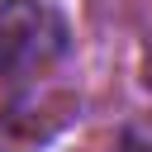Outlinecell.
Wrapping results in <instances>:
<instances>
[{"mask_svg": "<svg viewBox=\"0 0 152 152\" xmlns=\"http://www.w3.org/2000/svg\"><path fill=\"white\" fill-rule=\"evenodd\" d=\"M62 19L48 0H5L0 5V71H24L48 62L62 48Z\"/></svg>", "mask_w": 152, "mask_h": 152, "instance_id": "6da1fadb", "label": "cell"}]
</instances>
